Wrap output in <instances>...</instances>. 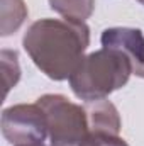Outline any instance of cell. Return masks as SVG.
Segmentation results:
<instances>
[{"label": "cell", "instance_id": "3957f363", "mask_svg": "<svg viewBox=\"0 0 144 146\" xmlns=\"http://www.w3.org/2000/svg\"><path fill=\"white\" fill-rule=\"evenodd\" d=\"M48 121L51 146H81L88 136L90 122L85 104H75L61 94H46L36 100Z\"/></svg>", "mask_w": 144, "mask_h": 146}, {"label": "cell", "instance_id": "6da1fadb", "mask_svg": "<svg viewBox=\"0 0 144 146\" xmlns=\"http://www.w3.org/2000/svg\"><path fill=\"white\" fill-rule=\"evenodd\" d=\"M22 46L48 78L70 80L90 46V27L81 21L44 17L27 27Z\"/></svg>", "mask_w": 144, "mask_h": 146}, {"label": "cell", "instance_id": "5b68a950", "mask_svg": "<svg viewBox=\"0 0 144 146\" xmlns=\"http://www.w3.org/2000/svg\"><path fill=\"white\" fill-rule=\"evenodd\" d=\"M102 48H112L124 53L131 65L132 75L144 78V33L137 27H108L100 36Z\"/></svg>", "mask_w": 144, "mask_h": 146}, {"label": "cell", "instance_id": "7a4b0ae2", "mask_svg": "<svg viewBox=\"0 0 144 146\" xmlns=\"http://www.w3.org/2000/svg\"><path fill=\"white\" fill-rule=\"evenodd\" d=\"M132 75L129 58L112 48H100L85 54L68 83L71 92L85 102L107 99L110 94L122 88Z\"/></svg>", "mask_w": 144, "mask_h": 146}, {"label": "cell", "instance_id": "8fae6325", "mask_svg": "<svg viewBox=\"0 0 144 146\" xmlns=\"http://www.w3.org/2000/svg\"><path fill=\"white\" fill-rule=\"evenodd\" d=\"M137 2H139V3H141V5H144V0H137Z\"/></svg>", "mask_w": 144, "mask_h": 146}, {"label": "cell", "instance_id": "ba28073f", "mask_svg": "<svg viewBox=\"0 0 144 146\" xmlns=\"http://www.w3.org/2000/svg\"><path fill=\"white\" fill-rule=\"evenodd\" d=\"M0 60H2V73H3V87H5V95H7L10 88L15 87L17 82L20 80L19 54L17 51H12V49H2Z\"/></svg>", "mask_w": 144, "mask_h": 146}, {"label": "cell", "instance_id": "9c48e42d", "mask_svg": "<svg viewBox=\"0 0 144 146\" xmlns=\"http://www.w3.org/2000/svg\"><path fill=\"white\" fill-rule=\"evenodd\" d=\"M81 146H129V143H127L120 134L90 129L87 139L83 141Z\"/></svg>", "mask_w": 144, "mask_h": 146}, {"label": "cell", "instance_id": "8992f818", "mask_svg": "<svg viewBox=\"0 0 144 146\" xmlns=\"http://www.w3.org/2000/svg\"><path fill=\"white\" fill-rule=\"evenodd\" d=\"M29 15L24 0H0V34L3 37L17 33Z\"/></svg>", "mask_w": 144, "mask_h": 146}, {"label": "cell", "instance_id": "52a82bcc", "mask_svg": "<svg viewBox=\"0 0 144 146\" xmlns=\"http://www.w3.org/2000/svg\"><path fill=\"white\" fill-rule=\"evenodd\" d=\"M51 10L59 14L63 19L81 21L87 22V19L92 17L95 10V0H48Z\"/></svg>", "mask_w": 144, "mask_h": 146}, {"label": "cell", "instance_id": "277c9868", "mask_svg": "<svg viewBox=\"0 0 144 146\" xmlns=\"http://www.w3.org/2000/svg\"><path fill=\"white\" fill-rule=\"evenodd\" d=\"M2 134L12 146L42 143L48 139V121L42 107L34 104H15L2 112Z\"/></svg>", "mask_w": 144, "mask_h": 146}, {"label": "cell", "instance_id": "30bf717a", "mask_svg": "<svg viewBox=\"0 0 144 146\" xmlns=\"http://www.w3.org/2000/svg\"><path fill=\"white\" fill-rule=\"evenodd\" d=\"M22 146H51V145L46 143V141H42V143H32V145H22Z\"/></svg>", "mask_w": 144, "mask_h": 146}]
</instances>
